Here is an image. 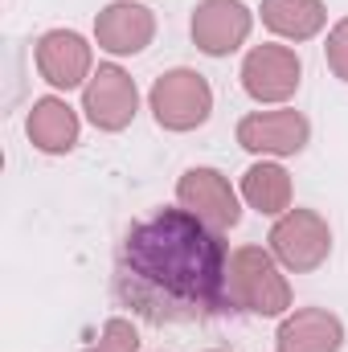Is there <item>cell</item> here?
Listing matches in <instances>:
<instances>
[{
	"label": "cell",
	"mask_w": 348,
	"mask_h": 352,
	"mask_svg": "<svg viewBox=\"0 0 348 352\" xmlns=\"http://www.w3.org/2000/svg\"><path fill=\"white\" fill-rule=\"evenodd\" d=\"M345 324L324 307H303L283 320L279 328V352H340Z\"/></svg>",
	"instance_id": "7c38bea8"
},
{
	"label": "cell",
	"mask_w": 348,
	"mask_h": 352,
	"mask_svg": "<svg viewBox=\"0 0 348 352\" xmlns=\"http://www.w3.org/2000/svg\"><path fill=\"white\" fill-rule=\"evenodd\" d=\"M176 201L180 209H188L193 217H201L209 230H234L242 221V205L238 192L217 168H188L176 180Z\"/></svg>",
	"instance_id": "5b68a950"
},
{
	"label": "cell",
	"mask_w": 348,
	"mask_h": 352,
	"mask_svg": "<svg viewBox=\"0 0 348 352\" xmlns=\"http://www.w3.org/2000/svg\"><path fill=\"white\" fill-rule=\"evenodd\" d=\"M83 111L98 131H123L140 111V90L131 74L119 66H98L83 87Z\"/></svg>",
	"instance_id": "8992f818"
},
{
	"label": "cell",
	"mask_w": 348,
	"mask_h": 352,
	"mask_svg": "<svg viewBox=\"0 0 348 352\" xmlns=\"http://www.w3.org/2000/svg\"><path fill=\"white\" fill-rule=\"evenodd\" d=\"M254 16L242 0H201L193 8V41L209 58H226L246 45Z\"/></svg>",
	"instance_id": "52a82bcc"
},
{
	"label": "cell",
	"mask_w": 348,
	"mask_h": 352,
	"mask_svg": "<svg viewBox=\"0 0 348 352\" xmlns=\"http://www.w3.org/2000/svg\"><path fill=\"white\" fill-rule=\"evenodd\" d=\"M303 78L299 54L287 45H254L242 62V87L254 102H287Z\"/></svg>",
	"instance_id": "ba28073f"
},
{
	"label": "cell",
	"mask_w": 348,
	"mask_h": 352,
	"mask_svg": "<svg viewBox=\"0 0 348 352\" xmlns=\"http://www.w3.org/2000/svg\"><path fill=\"white\" fill-rule=\"evenodd\" d=\"M307 119L299 111H259L238 123V144L259 156H295L307 148Z\"/></svg>",
	"instance_id": "9c48e42d"
},
{
	"label": "cell",
	"mask_w": 348,
	"mask_h": 352,
	"mask_svg": "<svg viewBox=\"0 0 348 352\" xmlns=\"http://www.w3.org/2000/svg\"><path fill=\"white\" fill-rule=\"evenodd\" d=\"M94 37H98V45H102L107 54L127 58V54H140V50L152 45V37H156V16H152V8H144V4L115 0V4H107V8L98 12Z\"/></svg>",
	"instance_id": "30bf717a"
},
{
	"label": "cell",
	"mask_w": 348,
	"mask_h": 352,
	"mask_svg": "<svg viewBox=\"0 0 348 352\" xmlns=\"http://www.w3.org/2000/svg\"><path fill=\"white\" fill-rule=\"evenodd\" d=\"M115 299L148 324H205L230 311V254L188 209L131 226L115 258Z\"/></svg>",
	"instance_id": "6da1fadb"
},
{
	"label": "cell",
	"mask_w": 348,
	"mask_h": 352,
	"mask_svg": "<svg viewBox=\"0 0 348 352\" xmlns=\"http://www.w3.org/2000/svg\"><path fill=\"white\" fill-rule=\"evenodd\" d=\"M230 303L250 316H283L291 307V287L279 274L274 254L242 246L230 254Z\"/></svg>",
	"instance_id": "7a4b0ae2"
},
{
	"label": "cell",
	"mask_w": 348,
	"mask_h": 352,
	"mask_svg": "<svg viewBox=\"0 0 348 352\" xmlns=\"http://www.w3.org/2000/svg\"><path fill=\"white\" fill-rule=\"evenodd\" d=\"M213 352H217V349H213Z\"/></svg>",
	"instance_id": "ac0fdd59"
},
{
	"label": "cell",
	"mask_w": 348,
	"mask_h": 352,
	"mask_svg": "<svg viewBox=\"0 0 348 352\" xmlns=\"http://www.w3.org/2000/svg\"><path fill=\"white\" fill-rule=\"evenodd\" d=\"M37 70L58 90L83 87V82H90V45L70 29H50L37 41Z\"/></svg>",
	"instance_id": "8fae6325"
},
{
	"label": "cell",
	"mask_w": 348,
	"mask_h": 352,
	"mask_svg": "<svg viewBox=\"0 0 348 352\" xmlns=\"http://www.w3.org/2000/svg\"><path fill=\"white\" fill-rule=\"evenodd\" d=\"M242 197H246L250 209H259L266 217H279V213L291 209V176H287V168L262 160L254 168H246V176H242Z\"/></svg>",
	"instance_id": "9a60e30c"
},
{
	"label": "cell",
	"mask_w": 348,
	"mask_h": 352,
	"mask_svg": "<svg viewBox=\"0 0 348 352\" xmlns=\"http://www.w3.org/2000/svg\"><path fill=\"white\" fill-rule=\"evenodd\" d=\"M33 148L50 152V156H62L78 144V115L66 98H37L33 111H29V123H25Z\"/></svg>",
	"instance_id": "4fadbf2b"
},
{
	"label": "cell",
	"mask_w": 348,
	"mask_h": 352,
	"mask_svg": "<svg viewBox=\"0 0 348 352\" xmlns=\"http://www.w3.org/2000/svg\"><path fill=\"white\" fill-rule=\"evenodd\" d=\"M148 102H152V115L164 131H193L209 119L213 90L197 70H168L156 78Z\"/></svg>",
	"instance_id": "3957f363"
},
{
	"label": "cell",
	"mask_w": 348,
	"mask_h": 352,
	"mask_svg": "<svg viewBox=\"0 0 348 352\" xmlns=\"http://www.w3.org/2000/svg\"><path fill=\"white\" fill-rule=\"evenodd\" d=\"M328 12L320 0H262V25L287 41H307L324 29Z\"/></svg>",
	"instance_id": "5bb4252c"
},
{
	"label": "cell",
	"mask_w": 348,
	"mask_h": 352,
	"mask_svg": "<svg viewBox=\"0 0 348 352\" xmlns=\"http://www.w3.org/2000/svg\"><path fill=\"white\" fill-rule=\"evenodd\" d=\"M328 66H332V74L340 78V82H348V16L328 33Z\"/></svg>",
	"instance_id": "e0dca14e"
},
{
	"label": "cell",
	"mask_w": 348,
	"mask_h": 352,
	"mask_svg": "<svg viewBox=\"0 0 348 352\" xmlns=\"http://www.w3.org/2000/svg\"><path fill=\"white\" fill-rule=\"evenodd\" d=\"M87 352H140V332H135V324L131 320H107L102 324V336H98V344H90Z\"/></svg>",
	"instance_id": "2e32d148"
},
{
	"label": "cell",
	"mask_w": 348,
	"mask_h": 352,
	"mask_svg": "<svg viewBox=\"0 0 348 352\" xmlns=\"http://www.w3.org/2000/svg\"><path fill=\"white\" fill-rule=\"evenodd\" d=\"M328 250H332L328 221L312 209H287L270 230V254L295 274H307V270L324 266Z\"/></svg>",
	"instance_id": "277c9868"
}]
</instances>
